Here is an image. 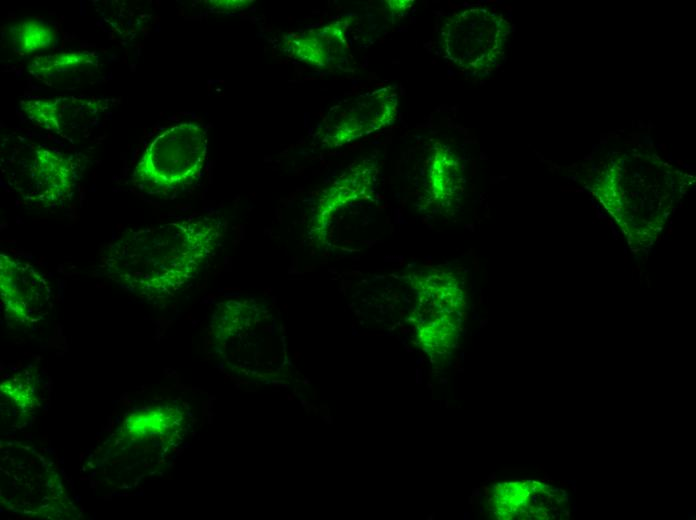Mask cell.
I'll use <instances>...</instances> for the list:
<instances>
[{
	"mask_svg": "<svg viewBox=\"0 0 696 520\" xmlns=\"http://www.w3.org/2000/svg\"><path fill=\"white\" fill-rule=\"evenodd\" d=\"M225 231L226 222L210 216L127 231L107 245L102 267L132 293L165 298L199 274Z\"/></svg>",
	"mask_w": 696,
	"mask_h": 520,
	"instance_id": "cell-1",
	"label": "cell"
},
{
	"mask_svg": "<svg viewBox=\"0 0 696 520\" xmlns=\"http://www.w3.org/2000/svg\"><path fill=\"white\" fill-rule=\"evenodd\" d=\"M207 155V134L185 122L157 135L137 161L133 182L148 193L169 194L196 182Z\"/></svg>",
	"mask_w": 696,
	"mask_h": 520,
	"instance_id": "cell-2",
	"label": "cell"
},
{
	"mask_svg": "<svg viewBox=\"0 0 696 520\" xmlns=\"http://www.w3.org/2000/svg\"><path fill=\"white\" fill-rule=\"evenodd\" d=\"M511 26L501 15L470 8L448 18L442 30L446 57L475 73L495 68L505 51Z\"/></svg>",
	"mask_w": 696,
	"mask_h": 520,
	"instance_id": "cell-3",
	"label": "cell"
},
{
	"mask_svg": "<svg viewBox=\"0 0 696 520\" xmlns=\"http://www.w3.org/2000/svg\"><path fill=\"white\" fill-rule=\"evenodd\" d=\"M14 165L11 185L28 201L52 207L67 199L73 190L75 165L71 158L53 149L29 148Z\"/></svg>",
	"mask_w": 696,
	"mask_h": 520,
	"instance_id": "cell-4",
	"label": "cell"
},
{
	"mask_svg": "<svg viewBox=\"0 0 696 520\" xmlns=\"http://www.w3.org/2000/svg\"><path fill=\"white\" fill-rule=\"evenodd\" d=\"M397 112V94L392 87L376 89L332 107L323 125V142L340 146L389 125Z\"/></svg>",
	"mask_w": 696,
	"mask_h": 520,
	"instance_id": "cell-5",
	"label": "cell"
},
{
	"mask_svg": "<svg viewBox=\"0 0 696 520\" xmlns=\"http://www.w3.org/2000/svg\"><path fill=\"white\" fill-rule=\"evenodd\" d=\"M0 294L8 319L30 326L47 314L51 287L31 264L0 254Z\"/></svg>",
	"mask_w": 696,
	"mask_h": 520,
	"instance_id": "cell-6",
	"label": "cell"
},
{
	"mask_svg": "<svg viewBox=\"0 0 696 520\" xmlns=\"http://www.w3.org/2000/svg\"><path fill=\"white\" fill-rule=\"evenodd\" d=\"M20 105L32 122L66 138L89 132L104 111L102 101L76 97L26 99Z\"/></svg>",
	"mask_w": 696,
	"mask_h": 520,
	"instance_id": "cell-7",
	"label": "cell"
},
{
	"mask_svg": "<svg viewBox=\"0 0 696 520\" xmlns=\"http://www.w3.org/2000/svg\"><path fill=\"white\" fill-rule=\"evenodd\" d=\"M99 65V55L95 51H65L35 57L28 71L46 85L68 87L93 76Z\"/></svg>",
	"mask_w": 696,
	"mask_h": 520,
	"instance_id": "cell-8",
	"label": "cell"
},
{
	"mask_svg": "<svg viewBox=\"0 0 696 520\" xmlns=\"http://www.w3.org/2000/svg\"><path fill=\"white\" fill-rule=\"evenodd\" d=\"M287 51L296 59L316 67L341 60L347 48L343 22L285 37Z\"/></svg>",
	"mask_w": 696,
	"mask_h": 520,
	"instance_id": "cell-9",
	"label": "cell"
},
{
	"mask_svg": "<svg viewBox=\"0 0 696 520\" xmlns=\"http://www.w3.org/2000/svg\"><path fill=\"white\" fill-rule=\"evenodd\" d=\"M14 50L21 54H31L48 48L54 38L52 29L37 20H25L11 28Z\"/></svg>",
	"mask_w": 696,
	"mask_h": 520,
	"instance_id": "cell-10",
	"label": "cell"
},
{
	"mask_svg": "<svg viewBox=\"0 0 696 520\" xmlns=\"http://www.w3.org/2000/svg\"><path fill=\"white\" fill-rule=\"evenodd\" d=\"M453 156L450 150L442 146L436 147L430 170L431 187L436 198L451 196L456 189L459 171Z\"/></svg>",
	"mask_w": 696,
	"mask_h": 520,
	"instance_id": "cell-11",
	"label": "cell"
},
{
	"mask_svg": "<svg viewBox=\"0 0 696 520\" xmlns=\"http://www.w3.org/2000/svg\"><path fill=\"white\" fill-rule=\"evenodd\" d=\"M392 9L397 12L404 11L406 8L410 7L413 1H387Z\"/></svg>",
	"mask_w": 696,
	"mask_h": 520,
	"instance_id": "cell-12",
	"label": "cell"
}]
</instances>
